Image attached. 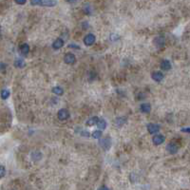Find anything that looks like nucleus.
<instances>
[{
  "label": "nucleus",
  "instance_id": "obj_1",
  "mask_svg": "<svg viewBox=\"0 0 190 190\" xmlns=\"http://www.w3.org/2000/svg\"><path fill=\"white\" fill-rule=\"evenodd\" d=\"M32 5H39V6H46L52 7L56 5V1H52V0H33L31 2Z\"/></svg>",
  "mask_w": 190,
  "mask_h": 190
},
{
  "label": "nucleus",
  "instance_id": "obj_2",
  "mask_svg": "<svg viewBox=\"0 0 190 190\" xmlns=\"http://www.w3.org/2000/svg\"><path fill=\"white\" fill-rule=\"evenodd\" d=\"M95 39L96 38H95L94 34L88 33V34H87L85 36V38H84V44H85L86 46H91L95 43Z\"/></svg>",
  "mask_w": 190,
  "mask_h": 190
},
{
  "label": "nucleus",
  "instance_id": "obj_3",
  "mask_svg": "<svg viewBox=\"0 0 190 190\" xmlns=\"http://www.w3.org/2000/svg\"><path fill=\"white\" fill-rule=\"evenodd\" d=\"M58 119L59 120H61V121H65V120H67V118L70 117V112H69V110L67 109H66V108H61L60 110L58 111Z\"/></svg>",
  "mask_w": 190,
  "mask_h": 190
},
{
  "label": "nucleus",
  "instance_id": "obj_4",
  "mask_svg": "<svg viewBox=\"0 0 190 190\" xmlns=\"http://www.w3.org/2000/svg\"><path fill=\"white\" fill-rule=\"evenodd\" d=\"M64 61L66 64H69V65H72L75 63L76 61V58L74 56V54L72 53H67L66 55L64 56Z\"/></svg>",
  "mask_w": 190,
  "mask_h": 190
},
{
  "label": "nucleus",
  "instance_id": "obj_5",
  "mask_svg": "<svg viewBox=\"0 0 190 190\" xmlns=\"http://www.w3.org/2000/svg\"><path fill=\"white\" fill-rule=\"evenodd\" d=\"M164 140H166V138H164L163 135H155V136L152 138V142H153L154 145L156 146H159V145H161V143H163L164 142Z\"/></svg>",
  "mask_w": 190,
  "mask_h": 190
},
{
  "label": "nucleus",
  "instance_id": "obj_6",
  "mask_svg": "<svg viewBox=\"0 0 190 190\" xmlns=\"http://www.w3.org/2000/svg\"><path fill=\"white\" fill-rule=\"evenodd\" d=\"M166 150L169 152V153L171 154H175L178 152L179 150V146L176 145V143H168L167 146H166Z\"/></svg>",
  "mask_w": 190,
  "mask_h": 190
},
{
  "label": "nucleus",
  "instance_id": "obj_7",
  "mask_svg": "<svg viewBox=\"0 0 190 190\" xmlns=\"http://www.w3.org/2000/svg\"><path fill=\"white\" fill-rule=\"evenodd\" d=\"M151 77L154 81L160 82L163 79V74L161 72V71H153V72L151 73Z\"/></svg>",
  "mask_w": 190,
  "mask_h": 190
},
{
  "label": "nucleus",
  "instance_id": "obj_8",
  "mask_svg": "<svg viewBox=\"0 0 190 190\" xmlns=\"http://www.w3.org/2000/svg\"><path fill=\"white\" fill-rule=\"evenodd\" d=\"M110 145H111V142H110V138H105L103 140L100 141V146L103 147L104 149H108L109 147H110Z\"/></svg>",
  "mask_w": 190,
  "mask_h": 190
},
{
  "label": "nucleus",
  "instance_id": "obj_9",
  "mask_svg": "<svg viewBox=\"0 0 190 190\" xmlns=\"http://www.w3.org/2000/svg\"><path fill=\"white\" fill-rule=\"evenodd\" d=\"M147 129H148V132L150 134H155L160 130V126L155 124H149L147 125Z\"/></svg>",
  "mask_w": 190,
  "mask_h": 190
},
{
  "label": "nucleus",
  "instance_id": "obj_10",
  "mask_svg": "<svg viewBox=\"0 0 190 190\" xmlns=\"http://www.w3.org/2000/svg\"><path fill=\"white\" fill-rule=\"evenodd\" d=\"M63 46H64V41H63V39H61V38H58V39H56L53 42L52 48L54 49H61Z\"/></svg>",
  "mask_w": 190,
  "mask_h": 190
},
{
  "label": "nucleus",
  "instance_id": "obj_11",
  "mask_svg": "<svg viewBox=\"0 0 190 190\" xmlns=\"http://www.w3.org/2000/svg\"><path fill=\"white\" fill-rule=\"evenodd\" d=\"M161 69L163 70H169L171 69V63L168 60H163L161 63Z\"/></svg>",
  "mask_w": 190,
  "mask_h": 190
},
{
  "label": "nucleus",
  "instance_id": "obj_12",
  "mask_svg": "<svg viewBox=\"0 0 190 190\" xmlns=\"http://www.w3.org/2000/svg\"><path fill=\"white\" fill-rule=\"evenodd\" d=\"M100 121V119L98 117H92L90 118V119H88L87 122V125L88 126H92V125H97L98 124V122Z\"/></svg>",
  "mask_w": 190,
  "mask_h": 190
},
{
  "label": "nucleus",
  "instance_id": "obj_13",
  "mask_svg": "<svg viewBox=\"0 0 190 190\" xmlns=\"http://www.w3.org/2000/svg\"><path fill=\"white\" fill-rule=\"evenodd\" d=\"M151 110V107L148 103H146V104H143L141 105V111L143 113H149Z\"/></svg>",
  "mask_w": 190,
  "mask_h": 190
},
{
  "label": "nucleus",
  "instance_id": "obj_14",
  "mask_svg": "<svg viewBox=\"0 0 190 190\" xmlns=\"http://www.w3.org/2000/svg\"><path fill=\"white\" fill-rule=\"evenodd\" d=\"M20 50L23 54H28L29 52V47L28 44H22L20 46Z\"/></svg>",
  "mask_w": 190,
  "mask_h": 190
},
{
  "label": "nucleus",
  "instance_id": "obj_15",
  "mask_svg": "<svg viewBox=\"0 0 190 190\" xmlns=\"http://www.w3.org/2000/svg\"><path fill=\"white\" fill-rule=\"evenodd\" d=\"M52 92L56 95H62L63 93H64V90H63V88L60 87H54L52 88Z\"/></svg>",
  "mask_w": 190,
  "mask_h": 190
},
{
  "label": "nucleus",
  "instance_id": "obj_16",
  "mask_svg": "<svg viewBox=\"0 0 190 190\" xmlns=\"http://www.w3.org/2000/svg\"><path fill=\"white\" fill-rule=\"evenodd\" d=\"M155 44L157 45V47H160V45L161 46H163L164 45V38L163 36L161 37H156V39H155Z\"/></svg>",
  "mask_w": 190,
  "mask_h": 190
},
{
  "label": "nucleus",
  "instance_id": "obj_17",
  "mask_svg": "<svg viewBox=\"0 0 190 190\" xmlns=\"http://www.w3.org/2000/svg\"><path fill=\"white\" fill-rule=\"evenodd\" d=\"M25 66V63L23 60H21V59H16L14 61V67H18V69H21V67H23Z\"/></svg>",
  "mask_w": 190,
  "mask_h": 190
},
{
  "label": "nucleus",
  "instance_id": "obj_18",
  "mask_svg": "<svg viewBox=\"0 0 190 190\" xmlns=\"http://www.w3.org/2000/svg\"><path fill=\"white\" fill-rule=\"evenodd\" d=\"M97 126H98V128L101 129V130H103L105 128V126H107V123L104 121V120H100L98 122V124H97Z\"/></svg>",
  "mask_w": 190,
  "mask_h": 190
},
{
  "label": "nucleus",
  "instance_id": "obj_19",
  "mask_svg": "<svg viewBox=\"0 0 190 190\" xmlns=\"http://www.w3.org/2000/svg\"><path fill=\"white\" fill-rule=\"evenodd\" d=\"M10 96V91L9 90H3L1 91V98L3 100H6L8 99V97Z\"/></svg>",
  "mask_w": 190,
  "mask_h": 190
},
{
  "label": "nucleus",
  "instance_id": "obj_20",
  "mask_svg": "<svg viewBox=\"0 0 190 190\" xmlns=\"http://www.w3.org/2000/svg\"><path fill=\"white\" fill-rule=\"evenodd\" d=\"M101 136H102V131H100V130H95L92 132V137L95 139H100Z\"/></svg>",
  "mask_w": 190,
  "mask_h": 190
},
{
  "label": "nucleus",
  "instance_id": "obj_21",
  "mask_svg": "<svg viewBox=\"0 0 190 190\" xmlns=\"http://www.w3.org/2000/svg\"><path fill=\"white\" fill-rule=\"evenodd\" d=\"M0 170H1V173H0V175H1V178H3V177L5 176V173H6V171H5V166H0Z\"/></svg>",
  "mask_w": 190,
  "mask_h": 190
},
{
  "label": "nucleus",
  "instance_id": "obj_22",
  "mask_svg": "<svg viewBox=\"0 0 190 190\" xmlns=\"http://www.w3.org/2000/svg\"><path fill=\"white\" fill-rule=\"evenodd\" d=\"M181 131H183V132H186V133H190V128H181Z\"/></svg>",
  "mask_w": 190,
  "mask_h": 190
},
{
  "label": "nucleus",
  "instance_id": "obj_23",
  "mask_svg": "<svg viewBox=\"0 0 190 190\" xmlns=\"http://www.w3.org/2000/svg\"><path fill=\"white\" fill-rule=\"evenodd\" d=\"M16 4H20V5H23V4L26 3V0H23V1H19V0H15Z\"/></svg>",
  "mask_w": 190,
  "mask_h": 190
},
{
  "label": "nucleus",
  "instance_id": "obj_24",
  "mask_svg": "<svg viewBox=\"0 0 190 190\" xmlns=\"http://www.w3.org/2000/svg\"><path fill=\"white\" fill-rule=\"evenodd\" d=\"M70 48H73V49H80L77 45H69Z\"/></svg>",
  "mask_w": 190,
  "mask_h": 190
},
{
  "label": "nucleus",
  "instance_id": "obj_25",
  "mask_svg": "<svg viewBox=\"0 0 190 190\" xmlns=\"http://www.w3.org/2000/svg\"><path fill=\"white\" fill-rule=\"evenodd\" d=\"M98 190H109L107 186H101L100 188H98Z\"/></svg>",
  "mask_w": 190,
  "mask_h": 190
}]
</instances>
